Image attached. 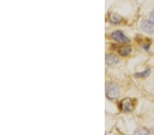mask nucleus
Returning <instances> with one entry per match:
<instances>
[{
	"mask_svg": "<svg viewBox=\"0 0 154 135\" xmlns=\"http://www.w3.org/2000/svg\"><path fill=\"white\" fill-rule=\"evenodd\" d=\"M106 95L110 99H116L119 96V89L114 83H109L106 87Z\"/></svg>",
	"mask_w": 154,
	"mask_h": 135,
	"instance_id": "f257e3e1",
	"label": "nucleus"
},
{
	"mask_svg": "<svg viewBox=\"0 0 154 135\" xmlns=\"http://www.w3.org/2000/svg\"><path fill=\"white\" fill-rule=\"evenodd\" d=\"M120 109L123 112H131L134 108L133 100L130 98H126L122 100L119 105Z\"/></svg>",
	"mask_w": 154,
	"mask_h": 135,
	"instance_id": "f03ea898",
	"label": "nucleus"
},
{
	"mask_svg": "<svg viewBox=\"0 0 154 135\" xmlns=\"http://www.w3.org/2000/svg\"><path fill=\"white\" fill-rule=\"evenodd\" d=\"M111 36L114 40L120 43H127L130 41V39L127 37H126L125 35L123 34V32L120 30L114 32Z\"/></svg>",
	"mask_w": 154,
	"mask_h": 135,
	"instance_id": "7ed1b4c3",
	"label": "nucleus"
},
{
	"mask_svg": "<svg viewBox=\"0 0 154 135\" xmlns=\"http://www.w3.org/2000/svg\"><path fill=\"white\" fill-rule=\"evenodd\" d=\"M141 29L147 34H153L154 33V23L151 21H143L141 24Z\"/></svg>",
	"mask_w": 154,
	"mask_h": 135,
	"instance_id": "20e7f679",
	"label": "nucleus"
},
{
	"mask_svg": "<svg viewBox=\"0 0 154 135\" xmlns=\"http://www.w3.org/2000/svg\"><path fill=\"white\" fill-rule=\"evenodd\" d=\"M118 62V57L115 54L109 53L106 55V64L108 66H112L117 64Z\"/></svg>",
	"mask_w": 154,
	"mask_h": 135,
	"instance_id": "39448f33",
	"label": "nucleus"
},
{
	"mask_svg": "<svg viewBox=\"0 0 154 135\" xmlns=\"http://www.w3.org/2000/svg\"><path fill=\"white\" fill-rule=\"evenodd\" d=\"M118 53L120 55L126 57L132 53V48L130 46H121L118 48Z\"/></svg>",
	"mask_w": 154,
	"mask_h": 135,
	"instance_id": "423d86ee",
	"label": "nucleus"
},
{
	"mask_svg": "<svg viewBox=\"0 0 154 135\" xmlns=\"http://www.w3.org/2000/svg\"><path fill=\"white\" fill-rule=\"evenodd\" d=\"M110 22H112V23L117 24V23H121V21H122V17L119 16L118 14L112 13L110 16Z\"/></svg>",
	"mask_w": 154,
	"mask_h": 135,
	"instance_id": "0eeeda50",
	"label": "nucleus"
},
{
	"mask_svg": "<svg viewBox=\"0 0 154 135\" xmlns=\"http://www.w3.org/2000/svg\"><path fill=\"white\" fill-rule=\"evenodd\" d=\"M134 135H151V134H150L149 130H148L147 128L142 127V128L136 129L135 132H134Z\"/></svg>",
	"mask_w": 154,
	"mask_h": 135,
	"instance_id": "6e6552de",
	"label": "nucleus"
},
{
	"mask_svg": "<svg viewBox=\"0 0 154 135\" xmlns=\"http://www.w3.org/2000/svg\"><path fill=\"white\" fill-rule=\"evenodd\" d=\"M150 74V70L147 69L145 71L142 72H137V73L135 74V77H139V78H143V77H147Z\"/></svg>",
	"mask_w": 154,
	"mask_h": 135,
	"instance_id": "1a4fd4ad",
	"label": "nucleus"
},
{
	"mask_svg": "<svg viewBox=\"0 0 154 135\" xmlns=\"http://www.w3.org/2000/svg\"><path fill=\"white\" fill-rule=\"evenodd\" d=\"M149 18H150V21H151L152 22L154 23V10L151 12V14H150Z\"/></svg>",
	"mask_w": 154,
	"mask_h": 135,
	"instance_id": "9d476101",
	"label": "nucleus"
}]
</instances>
